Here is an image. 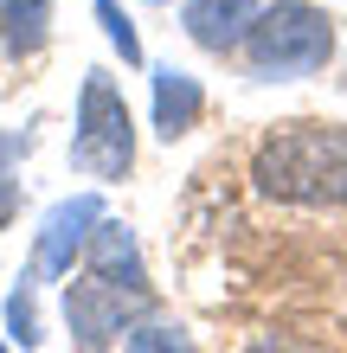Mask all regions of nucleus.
<instances>
[{"label":"nucleus","instance_id":"4468645a","mask_svg":"<svg viewBox=\"0 0 347 353\" xmlns=\"http://www.w3.org/2000/svg\"><path fill=\"white\" fill-rule=\"evenodd\" d=\"M155 7H168V0H155Z\"/></svg>","mask_w":347,"mask_h":353},{"label":"nucleus","instance_id":"7ed1b4c3","mask_svg":"<svg viewBox=\"0 0 347 353\" xmlns=\"http://www.w3.org/2000/svg\"><path fill=\"white\" fill-rule=\"evenodd\" d=\"M71 161L97 180H122L135 168V116L129 103H122L116 77L103 65L84 71V84H77V135H71Z\"/></svg>","mask_w":347,"mask_h":353},{"label":"nucleus","instance_id":"9b49d317","mask_svg":"<svg viewBox=\"0 0 347 353\" xmlns=\"http://www.w3.org/2000/svg\"><path fill=\"white\" fill-rule=\"evenodd\" d=\"M90 13H97V26H103V39H110L116 52H122V65H129V71H141V65H148V52H141V32H135V19L122 13L116 0H97Z\"/></svg>","mask_w":347,"mask_h":353},{"label":"nucleus","instance_id":"39448f33","mask_svg":"<svg viewBox=\"0 0 347 353\" xmlns=\"http://www.w3.org/2000/svg\"><path fill=\"white\" fill-rule=\"evenodd\" d=\"M97 219H103V199L97 193L58 199L46 212V225H39V238H32V276H71V257L84 251V238H90Z\"/></svg>","mask_w":347,"mask_h":353},{"label":"nucleus","instance_id":"f03ea898","mask_svg":"<svg viewBox=\"0 0 347 353\" xmlns=\"http://www.w3.org/2000/svg\"><path fill=\"white\" fill-rule=\"evenodd\" d=\"M244 58H251L257 77H270V84H283V77H315L328 71L335 58V19L309 7V0H277V7H264L251 19V32H244Z\"/></svg>","mask_w":347,"mask_h":353},{"label":"nucleus","instance_id":"6e6552de","mask_svg":"<svg viewBox=\"0 0 347 353\" xmlns=\"http://www.w3.org/2000/svg\"><path fill=\"white\" fill-rule=\"evenodd\" d=\"M206 110V90H199V77H187L180 65H161L155 71V135L161 141H180L199 122Z\"/></svg>","mask_w":347,"mask_h":353},{"label":"nucleus","instance_id":"f257e3e1","mask_svg":"<svg viewBox=\"0 0 347 353\" xmlns=\"http://www.w3.org/2000/svg\"><path fill=\"white\" fill-rule=\"evenodd\" d=\"M251 180L283 205H347V122H290L264 135Z\"/></svg>","mask_w":347,"mask_h":353},{"label":"nucleus","instance_id":"20e7f679","mask_svg":"<svg viewBox=\"0 0 347 353\" xmlns=\"http://www.w3.org/2000/svg\"><path fill=\"white\" fill-rule=\"evenodd\" d=\"M141 308H148V296H135V289H116V283H65V321H71V341L77 347H110L122 341L129 327L141 321Z\"/></svg>","mask_w":347,"mask_h":353},{"label":"nucleus","instance_id":"9d476101","mask_svg":"<svg viewBox=\"0 0 347 353\" xmlns=\"http://www.w3.org/2000/svg\"><path fill=\"white\" fill-rule=\"evenodd\" d=\"M39 276L26 270V276H19L13 289H7V341H19V347H39L46 334H39Z\"/></svg>","mask_w":347,"mask_h":353},{"label":"nucleus","instance_id":"ddd939ff","mask_svg":"<svg viewBox=\"0 0 347 353\" xmlns=\"http://www.w3.org/2000/svg\"><path fill=\"white\" fill-rule=\"evenodd\" d=\"M13 212H19V141L0 129V232L13 225Z\"/></svg>","mask_w":347,"mask_h":353},{"label":"nucleus","instance_id":"0eeeda50","mask_svg":"<svg viewBox=\"0 0 347 353\" xmlns=\"http://www.w3.org/2000/svg\"><path fill=\"white\" fill-rule=\"evenodd\" d=\"M264 13V0H180V26L199 52H238L244 32H251V19Z\"/></svg>","mask_w":347,"mask_h":353},{"label":"nucleus","instance_id":"f8f14e48","mask_svg":"<svg viewBox=\"0 0 347 353\" xmlns=\"http://www.w3.org/2000/svg\"><path fill=\"white\" fill-rule=\"evenodd\" d=\"M129 353H193V341L168 321H135L129 327Z\"/></svg>","mask_w":347,"mask_h":353},{"label":"nucleus","instance_id":"2eb2a0df","mask_svg":"<svg viewBox=\"0 0 347 353\" xmlns=\"http://www.w3.org/2000/svg\"><path fill=\"white\" fill-rule=\"evenodd\" d=\"M0 353H7V341H0Z\"/></svg>","mask_w":347,"mask_h":353},{"label":"nucleus","instance_id":"423d86ee","mask_svg":"<svg viewBox=\"0 0 347 353\" xmlns=\"http://www.w3.org/2000/svg\"><path fill=\"white\" fill-rule=\"evenodd\" d=\"M84 263L97 283H116V289H135L148 296V263H141V244L122 219H97L90 238H84Z\"/></svg>","mask_w":347,"mask_h":353},{"label":"nucleus","instance_id":"1a4fd4ad","mask_svg":"<svg viewBox=\"0 0 347 353\" xmlns=\"http://www.w3.org/2000/svg\"><path fill=\"white\" fill-rule=\"evenodd\" d=\"M52 39V0H0V46L13 58H32Z\"/></svg>","mask_w":347,"mask_h":353}]
</instances>
